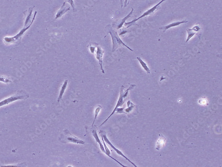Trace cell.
<instances>
[{
	"instance_id": "12",
	"label": "cell",
	"mask_w": 222,
	"mask_h": 167,
	"mask_svg": "<svg viewBox=\"0 0 222 167\" xmlns=\"http://www.w3.org/2000/svg\"><path fill=\"white\" fill-rule=\"evenodd\" d=\"M199 30H200V28L198 26H194L192 29L188 28L187 29V32H188V37H187L186 43L188 42L189 40L191 39L194 35L197 34V32H198Z\"/></svg>"
},
{
	"instance_id": "14",
	"label": "cell",
	"mask_w": 222,
	"mask_h": 167,
	"mask_svg": "<svg viewBox=\"0 0 222 167\" xmlns=\"http://www.w3.org/2000/svg\"><path fill=\"white\" fill-rule=\"evenodd\" d=\"M188 21L187 20H184L181 21H177V22H173V23L166 25V26L163 27L162 28H160V29L163 30V32H165L167 30L171 28L179 26V25L182 24L188 23Z\"/></svg>"
},
{
	"instance_id": "17",
	"label": "cell",
	"mask_w": 222,
	"mask_h": 167,
	"mask_svg": "<svg viewBox=\"0 0 222 167\" xmlns=\"http://www.w3.org/2000/svg\"><path fill=\"white\" fill-rule=\"evenodd\" d=\"M102 107L101 105H98V107L95 110V116L94 119V122H93V124H92V127L94 126V124L95 121H96V119L98 117V115H99V113L101 111V109H102Z\"/></svg>"
},
{
	"instance_id": "23",
	"label": "cell",
	"mask_w": 222,
	"mask_h": 167,
	"mask_svg": "<svg viewBox=\"0 0 222 167\" xmlns=\"http://www.w3.org/2000/svg\"><path fill=\"white\" fill-rule=\"evenodd\" d=\"M130 0H124V7H126L128 5L129 3Z\"/></svg>"
},
{
	"instance_id": "10",
	"label": "cell",
	"mask_w": 222,
	"mask_h": 167,
	"mask_svg": "<svg viewBox=\"0 0 222 167\" xmlns=\"http://www.w3.org/2000/svg\"><path fill=\"white\" fill-rule=\"evenodd\" d=\"M131 9L132 11H131V12H130L127 16H126L124 18L120 19V20H117V22L115 21V22H113V24H112V26L113 27V28H114L116 30H117L120 29L122 27L124 24L125 23L126 20H127L128 18L131 17L133 12V8H131Z\"/></svg>"
},
{
	"instance_id": "13",
	"label": "cell",
	"mask_w": 222,
	"mask_h": 167,
	"mask_svg": "<svg viewBox=\"0 0 222 167\" xmlns=\"http://www.w3.org/2000/svg\"><path fill=\"white\" fill-rule=\"evenodd\" d=\"M92 135H93V137L95 138L96 142H98V144H99L100 149H101V151H102L103 153H104V154H105V149H104V145L102 144V142L100 141V138H99L98 133H97V130H96V129H93V131H92Z\"/></svg>"
},
{
	"instance_id": "9",
	"label": "cell",
	"mask_w": 222,
	"mask_h": 167,
	"mask_svg": "<svg viewBox=\"0 0 222 167\" xmlns=\"http://www.w3.org/2000/svg\"><path fill=\"white\" fill-rule=\"evenodd\" d=\"M96 49H97V50L95 49L94 52L96 54V58L98 59V62H99L101 72L102 73L105 74L103 66V56L104 53V50H103L100 46L98 45L96 47Z\"/></svg>"
},
{
	"instance_id": "11",
	"label": "cell",
	"mask_w": 222,
	"mask_h": 167,
	"mask_svg": "<svg viewBox=\"0 0 222 167\" xmlns=\"http://www.w3.org/2000/svg\"><path fill=\"white\" fill-rule=\"evenodd\" d=\"M66 3V2H64L63 3L62 6H61L60 10L57 11V13H56V16H55V20H57V19L61 18L62 16H64L65 13H67V11H69V10H70V7H68V8L65 7Z\"/></svg>"
},
{
	"instance_id": "2",
	"label": "cell",
	"mask_w": 222,
	"mask_h": 167,
	"mask_svg": "<svg viewBox=\"0 0 222 167\" xmlns=\"http://www.w3.org/2000/svg\"><path fill=\"white\" fill-rule=\"evenodd\" d=\"M29 97V95L24 90L18 91L15 95L4 99L0 102V107L4 105H8L11 102L17 100H25Z\"/></svg>"
},
{
	"instance_id": "16",
	"label": "cell",
	"mask_w": 222,
	"mask_h": 167,
	"mask_svg": "<svg viewBox=\"0 0 222 167\" xmlns=\"http://www.w3.org/2000/svg\"><path fill=\"white\" fill-rule=\"evenodd\" d=\"M137 59H138V61H139V62H140V64H141L142 67H143V69L145 70V71L147 72V73L148 74H150V72H151V71H150V69L148 68L147 64H146L140 57H137Z\"/></svg>"
},
{
	"instance_id": "3",
	"label": "cell",
	"mask_w": 222,
	"mask_h": 167,
	"mask_svg": "<svg viewBox=\"0 0 222 167\" xmlns=\"http://www.w3.org/2000/svg\"><path fill=\"white\" fill-rule=\"evenodd\" d=\"M166 1V0H161L159 2L158 4L155 5L154 6L152 7L151 9L146 11V12L143 13L141 16H140V17H138L137 18H136V19H134V20L130 21V22H125V23L124 24V26L126 27L127 28H128L130 27L135 25V23H136L138 20L141 19V18L145 17V16H149V15H151V14H153V13H155L157 10H159V9L160 8V7H159V6H160V4H161L163 2H165Z\"/></svg>"
},
{
	"instance_id": "4",
	"label": "cell",
	"mask_w": 222,
	"mask_h": 167,
	"mask_svg": "<svg viewBox=\"0 0 222 167\" xmlns=\"http://www.w3.org/2000/svg\"><path fill=\"white\" fill-rule=\"evenodd\" d=\"M33 23L30 24L27 27L22 28L19 32L18 34H17L15 36L13 37H5L4 38V42L7 45H13V44H16L20 42L22 39V37L24 36V34L26 32L32 25Z\"/></svg>"
},
{
	"instance_id": "22",
	"label": "cell",
	"mask_w": 222,
	"mask_h": 167,
	"mask_svg": "<svg viewBox=\"0 0 222 167\" xmlns=\"http://www.w3.org/2000/svg\"><path fill=\"white\" fill-rule=\"evenodd\" d=\"M124 107L123 108H119L116 109V111L115 112V113H125L124 112Z\"/></svg>"
},
{
	"instance_id": "20",
	"label": "cell",
	"mask_w": 222,
	"mask_h": 167,
	"mask_svg": "<svg viewBox=\"0 0 222 167\" xmlns=\"http://www.w3.org/2000/svg\"><path fill=\"white\" fill-rule=\"evenodd\" d=\"M136 87V85L132 84L127 89V90H124V98H125L128 96V94L129 91L132 90Z\"/></svg>"
},
{
	"instance_id": "24",
	"label": "cell",
	"mask_w": 222,
	"mask_h": 167,
	"mask_svg": "<svg viewBox=\"0 0 222 167\" xmlns=\"http://www.w3.org/2000/svg\"><path fill=\"white\" fill-rule=\"evenodd\" d=\"M124 1V0H120V4H121V8H123V7Z\"/></svg>"
},
{
	"instance_id": "1",
	"label": "cell",
	"mask_w": 222,
	"mask_h": 167,
	"mask_svg": "<svg viewBox=\"0 0 222 167\" xmlns=\"http://www.w3.org/2000/svg\"><path fill=\"white\" fill-rule=\"evenodd\" d=\"M105 29H106V32H107L106 36L108 35V34H110L111 39H112V53L115 52V50L120 46H124L126 48L128 49L129 50H130L131 51H132V52L133 51V49H130L128 46L126 45L122 41L120 37L118 35V33H117V30L113 28V27L111 26V25L108 24V25H107L106 26V28H105ZM106 36H105V37Z\"/></svg>"
},
{
	"instance_id": "15",
	"label": "cell",
	"mask_w": 222,
	"mask_h": 167,
	"mask_svg": "<svg viewBox=\"0 0 222 167\" xmlns=\"http://www.w3.org/2000/svg\"><path fill=\"white\" fill-rule=\"evenodd\" d=\"M67 84H68V80H65L64 81V84L61 87L60 93H59V96H58V98H57V101L58 103H59L61 101V100L62 99V97H63V95H64V92H65V90L67 88Z\"/></svg>"
},
{
	"instance_id": "19",
	"label": "cell",
	"mask_w": 222,
	"mask_h": 167,
	"mask_svg": "<svg viewBox=\"0 0 222 167\" xmlns=\"http://www.w3.org/2000/svg\"><path fill=\"white\" fill-rule=\"evenodd\" d=\"M162 138H160V139L158 140V141L159 142H157V146H156V149H157V150H159L161 147H162L163 144L164 145V143H165V141H163L162 142H161L162 141H165V138H164V137L163 136H162Z\"/></svg>"
},
{
	"instance_id": "5",
	"label": "cell",
	"mask_w": 222,
	"mask_h": 167,
	"mask_svg": "<svg viewBox=\"0 0 222 167\" xmlns=\"http://www.w3.org/2000/svg\"><path fill=\"white\" fill-rule=\"evenodd\" d=\"M61 141L76 144H85L84 141L72 135L67 130H65L64 131V135L61 138Z\"/></svg>"
},
{
	"instance_id": "7",
	"label": "cell",
	"mask_w": 222,
	"mask_h": 167,
	"mask_svg": "<svg viewBox=\"0 0 222 167\" xmlns=\"http://www.w3.org/2000/svg\"><path fill=\"white\" fill-rule=\"evenodd\" d=\"M125 88L124 86H121V88H120V92L119 97L118 101H117L116 105H115V107L114 110L112 111L111 114L109 116L108 118L106 119L100 125V127H101V126H103L106 122L108 121V120L115 113V112L116 111V109H117V108L120 107H121L122 105H123L124 103V92Z\"/></svg>"
},
{
	"instance_id": "21",
	"label": "cell",
	"mask_w": 222,
	"mask_h": 167,
	"mask_svg": "<svg viewBox=\"0 0 222 167\" xmlns=\"http://www.w3.org/2000/svg\"><path fill=\"white\" fill-rule=\"evenodd\" d=\"M65 2L70 4L72 7L73 12H75V4L73 0H66Z\"/></svg>"
},
{
	"instance_id": "8",
	"label": "cell",
	"mask_w": 222,
	"mask_h": 167,
	"mask_svg": "<svg viewBox=\"0 0 222 167\" xmlns=\"http://www.w3.org/2000/svg\"><path fill=\"white\" fill-rule=\"evenodd\" d=\"M34 6L29 7V9L27 11H25V20H24V27H27L29 26L30 24L33 23L35 19L36 16L37 14V11H36L34 14L33 17H32L33 11V8Z\"/></svg>"
},
{
	"instance_id": "18",
	"label": "cell",
	"mask_w": 222,
	"mask_h": 167,
	"mask_svg": "<svg viewBox=\"0 0 222 167\" xmlns=\"http://www.w3.org/2000/svg\"><path fill=\"white\" fill-rule=\"evenodd\" d=\"M127 105L128 107L126 109H125V111L126 113H129L130 112L133 110V109L134 108V107L135 105L134 104H133V103L131 102V101H128Z\"/></svg>"
},
{
	"instance_id": "6",
	"label": "cell",
	"mask_w": 222,
	"mask_h": 167,
	"mask_svg": "<svg viewBox=\"0 0 222 167\" xmlns=\"http://www.w3.org/2000/svg\"><path fill=\"white\" fill-rule=\"evenodd\" d=\"M100 133V134H101V137H103V139H104L105 142H106L107 144H109V145H110V147H111V148H112V149H113V150H114V151L116 152V153H117V154H118L120 156H122L127 161H128L131 164H132V165L134 166L137 167V166L136 165H135L133 162L131 161L127 157V156H125L124 155V153H123V152H122L119 149H117V148H116L115 147L113 144H111V142H110L109 139H108V138H107V135H106V132H105V131H101Z\"/></svg>"
}]
</instances>
